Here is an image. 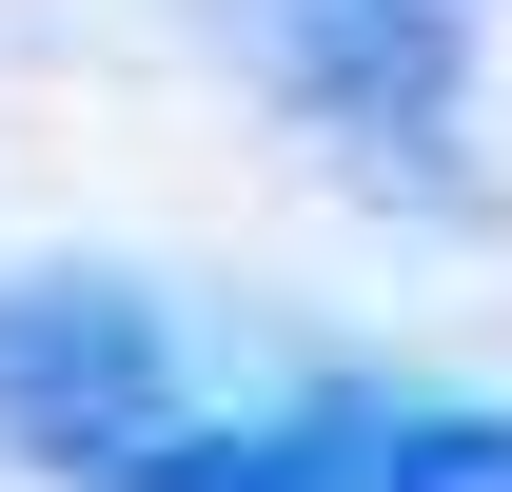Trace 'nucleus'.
<instances>
[{"label": "nucleus", "mask_w": 512, "mask_h": 492, "mask_svg": "<svg viewBox=\"0 0 512 492\" xmlns=\"http://www.w3.org/2000/svg\"><path fill=\"white\" fill-rule=\"evenodd\" d=\"M178 414L197 394H178V335H158L138 276H0V453L20 473L119 492Z\"/></svg>", "instance_id": "nucleus-1"}, {"label": "nucleus", "mask_w": 512, "mask_h": 492, "mask_svg": "<svg viewBox=\"0 0 512 492\" xmlns=\"http://www.w3.org/2000/svg\"><path fill=\"white\" fill-rule=\"evenodd\" d=\"M276 99L355 158V178L453 197V119H473V0H237Z\"/></svg>", "instance_id": "nucleus-2"}, {"label": "nucleus", "mask_w": 512, "mask_h": 492, "mask_svg": "<svg viewBox=\"0 0 512 492\" xmlns=\"http://www.w3.org/2000/svg\"><path fill=\"white\" fill-rule=\"evenodd\" d=\"M296 492H512V414H453V394H316V414H296Z\"/></svg>", "instance_id": "nucleus-3"}]
</instances>
